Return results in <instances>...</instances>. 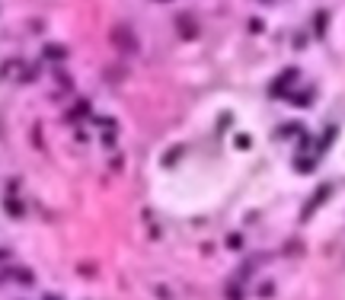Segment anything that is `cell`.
<instances>
[{
    "label": "cell",
    "mask_w": 345,
    "mask_h": 300,
    "mask_svg": "<svg viewBox=\"0 0 345 300\" xmlns=\"http://www.w3.org/2000/svg\"><path fill=\"white\" fill-rule=\"evenodd\" d=\"M112 42L121 48V52H138V38L131 35V29H115V32H112Z\"/></svg>",
    "instance_id": "obj_1"
},
{
    "label": "cell",
    "mask_w": 345,
    "mask_h": 300,
    "mask_svg": "<svg viewBox=\"0 0 345 300\" xmlns=\"http://www.w3.org/2000/svg\"><path fill=\"white\" fill-rule=\"evenodd\" d=\"M19 74H23V61H19V58H13V61H7L0 67V80H16L19 83Z\"/></svg>",
    "instance_id": "obj_2"
},
{
    "label": "cell",
    "mask_w": 345,
    "mask_h": 300,
    "mask_svg": "<svg viewBox=\"0 0 345 300\" xmlns=\"http://www.w3.org/2000/svg\"><path fill=\"white\" fill-rule=\"evenodd\" d=\"M176 26H182V35H186V38H195V32H198V26H195V19H192L189 13H182V16L176 19Z\"/></svg>",
    "instance_id": "obj_3"
},
{
    "label": "cell",
    "mask_w": 345,
    "mask_h": 300,
    "mask_svg": "<svg viewBox=\"0 0 345 300\" xmlns=\"http://www.w3.org/2000/svg\"><path fill=\"white\" fill-rule=\"evenodd\" d=\"M48 61H64L67 58V48L64 45H45V52H42Z\"/></svg>",
    "instance_id": "obj_4"
},
{
    "label": "cell",
    "mask_w": 345,
    "mask_h": 300,
    "mask_svg": "<svg viewBox=\"0 0 345 300\" xmlns=\"http://www.w3.org/2000/svg\"><path fill=\"white\" fill-rule=\"evenodd\" d=\"M10 214H13V217H19V214H23V205H16V202H10Z\"/></svg>",
    "instance_id": "obj_5"
}]
</instances>
